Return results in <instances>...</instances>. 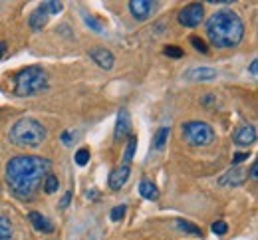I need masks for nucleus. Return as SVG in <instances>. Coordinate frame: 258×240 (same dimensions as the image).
<instances>
[{"instance_id": "32", "label": "nucleus", "mask_w": 258, "mask_h": 240, "mask_svg": "<svg viewBox=\"0 0 258 240\" xmlns=\"http://www.w3.org/2000/svg\"><path fill=\"white\" fill-rule=\"evenodd\" d=\"M72 139H74V131H66L64 135H62V141H64V143H68V145L72 143Z\"/></svg>"}, {"instance_id": "3", "label": "nucleus", "mask_w": 258, "mask_h": 240, "mask_svg": "<svg viewBox=\"0 0 258 240\" xmlns=\"http://www.w3.org/2000/svg\"><path fill=\"white\" fill-rule=\"evenodd\" d=\"M46 127L32 117L18 119L10 129V141L16 147H40L46 141Z\"/></svg>"}, {"instance_id": "26", "label": "nucleus", "mask_w": 258, "mask_h": 240, "mask_svg": "<svg viewBox=\"0 0 258 240\" xmlns=\"http://www.w3.org/2000/svg\"><path fill=\"white\" fill-rule=\"evenodd\" d=\"M213 232L215 234H219V236H223V234H226L228 232V226H226V222L225 220H217V222H213Z\"/></svg>"}, {"instance_id": "20", "label": "nucleus", "mask_w": 258, "mask_h": 240, "mask_svg": "<svg viewBox=\"0 0 258 240\" xmlns=\"http://www.w3.org/2000/svg\"><path fill=\"white\" fill-rule=\"evenodd\" d=\"M58 187H60L58 177H54V175H46V179H44V191H46V195L56 193V191H58Z\"/></svg>"}, {"instance_id": "8", "label": "nucleus", "mask_w": 258, "mask_h": 240, "mask_svg": "<svg viewBox=\"0 0 258 240\" xmlns=\"http://www.w3.org/2000/svg\"><path fill=\"white\" fill-rule=\"evenodd\" d=\"M232 141L236 145H240V147L252 145L256 141V127L254 125H242V127H238L234 131V135H232Z\"/></svg>"}, {"instance_id": "23", "label": "nucleus", "mask_w": 258, "mask_h": 240, "mask_svg": "<svg viewBox=\"0 0 258 240\" xmlns=\"http://www.w3.org/2000/svg\"><path fill=\"white\" fill-rule=\"evenodd\" d=\"M76 163L80 167H84L86 163H90V149H78L76 151Z\"/></svg>"}, {"instance_id": "14", "label": "nucleus", "mask_w": 258, "mask_h": 240, "mask_svg": "<svg viewBox=\"0 0 258 240\" xmlns=\"http://www.w3.org/2000/svg\"><path fill=\"white\" fill-rule=\"evenodd\" d=\"M28 24H30V28H32V30H36V32H40V30H42V28L48 24V14H46V10H44L42 6H38L32 14H30Z\"/></svg>"}, {"instance_id": "25", "label": "nucleus", "mask_w": 258, "mask_h": 240, "mask_svg": "<svg viewBox=\"0 0 258 240\" xmlns=\"http://www.w3.org/2000/svg\"><path fill=\"white\" fill-rule=\"evenodd\" d=\"M165 56H169V58H183V50L179 48V46H165Z\"/></svg>"}, {"instance_id": "11", "label": "nucleus", "mask_w": 258, "mask_h": 240, "mask_svg": "<svg viewBox=\"0 0 258 240\" xmlns=\"http://www.w3.org/2000/svg\"><path fill=\"white\" fill-rule=\"evenodd\" d=\"M127 179H129V165H119L117 169H113V171L109 173L107 185L113 191H121V187L127 183Z\"/></svg>"}, {"instance_id": "10", "label": "nucleus", "mask_w": 258, "mask_h": 240, "mask_svg": "<svg viewBox=\"0 0 258 240\" xmlns=\"http://www.w3.org/2000/svg\"><path fill=\"white\" fill-rule=\"evenodd\" d=\"M217 77V69L209 68V66H197L185 71V79L189 82H209Z\"/></svg>"}, {"instance_id": "18", "label": "nucleus", "mask_w": 258, "mask_h": 240, "mask_svg": "<svg viewBox=\"0 0 258 240\" xmlns=\"http://www.w3.org/2000/svg\"><path fill=\"white\" fill-rule=\"evenodd\" d=\"M169 127L167 125H163L159 127L157 131H155V137H153V147L157 149V151H163L165 149V145H167V139H169Z\"/></svg>"}, {"instance_id": "15", "label": "nucleus", "mask_w": 258, "mask_h": 240, "mask_svg": "<svg viewBox=\"0 0 258 240\" xmlns=\"http://www.w3.org/2000/svg\"><path fill=\"white\" fill-rule=\"evenodd\" d=\"M28 218H30V222H32V226L36 230H40V232H54V224H52L44 214H40V212H30Z\"/></svg>"}, {"instance_id": "22", "label": "nucleus", "mask_w": 258, "mask_h": 240, "mask_svg": "<svg viewBox=\"0 0 258 240\" xmlns=\"http://www.w3.org/2000/svg\"><path fill=\"white\" fill-rule=\"evenodd\" d=\"M42 8L46 10V14H58L64 10V4L56 0H48V2H42Z\"/></svg>"}, {"instance_id": "24", "label": "nucleus", "mask_w": 258, "mask_h": 240, "mask_svg": "<svg viewBox=\"0 0 258 240\" xmlns=\"http://www.w3.org/2000/svg\"><path fill=\"white\" fill-rule=\"evenodd\" d=\"M191 44H193V48L197 50V52H201V54H209V46H207L201 38L193 36V38H191Z\"/></svg>"}, {"instance_id": "12", "label": "nucleus", "mask_w": 258, "mask_h": 240, "mask_svg": "<svg viewBox=\"0 0 258 240\" xmlns=\"http://www.w3.org/2000/svg\"><path fill=\"white\" fill-rule=\"evenodd\" d=\"M131 131V117H129L127 109H121L117 113V121H115V139L127 137Z\"/></svg>"}, {"instance_id": "1", "label": "nucleus", "mask_w": 258, "mask_h": 240, "mask_svg": "<svg viewBox=\"0 0 258 240\" xmlns=\"http://www.w3.org/2000/svg\"><path fill=\"white\" fill-rule=\"evenodd\" d=\"M46 175H50V161L36 155L12 157L6 165V183L20 199H32Z\"/></svg>"}, {"instance_id": "31", "label": "nucleus", "mask_w": 258, "mask_h": 240, "mask_svg": "<svg viewBox=\"0 0 258 240\" xmlns=\"http://www.w3.org/2000/svg\"><path fill=\"white\" fill-rule=\"evenodd\" d=\"M256 175H258V163H252V167H250V173H248V177H250L252 181H256Z\"/></svg>"}, {"instance_id": "2", "label": "nucleus", "mask_w": 258, "mask_h": 240, "mask_svg": "<svg viewBox=\"0 0 258 240\" xmlns=\"http://www.w3.org/2000/svg\"><path fill=\"white\" fill-rule=\"evenodd\" d=\"M207 36L217 48H234L244 36V24L232 10H219L207 20Z\"/></svg>"}, {"instance_id": "9", "label": "nucleus", "mask_w": 258, "mask_h": 240, "mask_svg": "<svg viewBox=\"0 0 258 240\" xmlns=\"http://www.w3.org/2000/svg\"><path fill=\"white\" fill-rule=\"evenodd\" d=\"M90 58L103 69H113V64H115L113 54L109 50H105V48H92L90 50Z\"/></svg>"}, {"instance_id": "27", "label": "nucleus", "mask_w": 258, "mask_h": 240, "mask_svg": "<svg viewBox=\"0 0 258 240\" xmlns=\"http://www.w3.org/2000/svg\"><path fill=\"white\" fill-rule=\"evenodd\" d=\"M125 210H127V206L125 205H119V206H115L113 210H111V220H121L123 216H125Z\"/></svg>"}, {"instance_id": "34", "label": "nucleus", "mask_w": 258, "mask_h": 240, "mask_svg": "<svg viewBox=\"0 0 258 240\" xmlns=\"http://www.w3.org/2000/svg\"><path fill=\"white\" fill-rule=\"evenodd\" d=\"M256 66H258V62L256 60H252V62H250V73H252V75H256Z\"/></svg>"}, {"instance_id": "7", "label": "nucleus", "mask_w": 258, "mask_h": 240, "mask_svg": "<svg viewBox=\"0 0 258 240\" xmlns=\"http://www.w3.org/2000/svg\"><path fill=\"white\" fill-rule=\"evenodd\" d=\"M155 4L157 2H151V0H131L129 2V12H131V16L135 20L143 22V20H147L151 16V12L155 10Z\"/></svg>"}, {"instance_id": "6", "label": "nucleus", "mask_w": 258, "mask_h": 240, "mask_svg": "<svg viewBox=\"0 0 258 240\" xmlns=\"http://www.w3.org/2000/svg\"><path fill=\"white\" fill-rule=\"evenodd\" d=\"M203 16H205L203 4H201V2H191V4H187V6L179 12V24H181V26H187V28H195V26L201 24Z\"/></svg>"}, {"instance_id": "33", "label": "nucleus", "mask_w": 258, "mask_h": 240, "mask_svg": "<svg viewBox=\"0 0 258 240\" xmlns=\"http://www.w3.org/2000/svg\"><path fill=\"white\" fill-rule=\"evenodd\" d=\"M207 4H232V0H207Z\"/></svg>"}, {"instance_id": "21", "label": "nucleus", "mask_w": 258, "mask_h": 240, "mask_svg": "<svg viewBox=\"0 0 258 240\" xmlns=\"http://www.w3.org/2000/svg\"><path fill=\"white\" fill-rule=\"evenodd\" d=\"M135 147H137V137H135V135H129L127 147H125V155H123V165H129V163H131L133 153H135Z\"/></svg>"}, {"instance_id": "16", "label": "nucleus", "mask_w": 258, "mask_h": 240, "mask_svg": "<svg viewBox=\"0 0 258 240\" xmlns=\"http://www.w3.org/2000/svg\"><path fill=\"white\" fill-rule=\"evenodd\" d=\"M139 195H141L143 199H147V201H157V199H159V191H157V187H155L149 179H143V181L139 183Z\"/></svg>"}, {"instance_id": "30", "label": "nucleus", "mask_w": 258, "mask_h": 240, "mask_svg": "<svg viewBox=\"0 0 258 240\" xmlns=\"http://www.w3.org/2000/svg\"><path fill=\"white\" fill-rule=\"evenodd\" d=\"M70 201H72V193L68 191V193H64V197H62V201H60V208H66V206L70 205Z\"/></svg>"}, {"instance_id": "13", "label": "nucleus", "mask_w": 258, "mask_h": 240, "mask_svg": "<svg viewBox=\"0 0 258 240\" xmlns=\"http://www.w3.org/2000/svg\"><path fill=\"white\" fill-rule=\"evenodd\" d=\"M223 187H238V185H242L244 183V171L240 169V167H232L230 171H226L223 177H221V181H219Z\"/></svg>"}, {"instance_id": "28", "label": "nucleus", "mask_w": 258, "mask_h": 240, "mask_svg": "<svg viewBox=\"0 0 258 240\" xmlns=\"http://www.w3.org/2000/svg\"><path fill=\"white\" fill-rule=\"evenodd\" d=\"M84 18H86V24H88V26H92L96 32H101V30H103V26L97 22L94 16H88V14H84Z\"/></svg>"}, {"instance_id": "5", "label": "nucleus", "mask_w": 258, "mask_h": 240, "mask_svg": "<svg viewBox=\"0 0 258 240\" xmlns=\"http://www.w3.org/2000/svg\"><path fill=\"white\" fill-rule=\"evenodd\" d=\"M183 137L193 147H205L215 141V129L205 121H187L183 123Z\"/></svg>"}, {"instance_id": "4", "label": "nucleus", "mask_w": 258, "mask_h": 240, "mask_svg": "<svg viewBox=\"0 0 258 240\" xmlns=\"http://www.w3.org/2000/svg\"><path fill=\"white\" fill-rule=\"evenodd\" d=\"M46 86H48V73L38 66H28V68L20 69L14 77V92L20 98L34 96L46 90Z\"/></svg>"}, {"instance_id": "35", "label": "nucleus", "mask_w": 258, "mask_h": 240, "mask_svg": "<svg viewBox=\"0 0 258 240\" xmlns=\"http://www.w3.org/2000/svg\"><path fill=\"white\" fill-rule=\"evenodd\" d=\"M4 52H6V44H4V42H0V60H2Z\"/></svg>"}, {"instance_id": "17", "label": "nucleus", "mask_w": 258, "mask_h": 240, "mask_svg": "<svg viewBox=\"0 0 258 240\" xmlns=\"http://www.w3.org/2000/svg\"><path fill=\"white\" fill-rule=\"evenodd\" d=\"M175 224H177V228H179L181 232H187V234H193V236H203V230H201L197 224L189 222V220L177 218V220H175Z\"/></svg>"}, {"instance_id": "19", "label": "nucleus", "mask_w": 258, "mask_h": 240, "mask_svg": "<svg viewBox=\"0 0 258 240\" xmlns=\"http://www.w3.org/2000/svg\"><path fill=\"white\" fill-rule=\"evenodd\" d=\"M0 240H12V222L0 214Z\"/></svg>"}, {"instance_id": "29", "label": "nucleus", "mask_w": 258, "mask_h": 240, "mask_svg": "<svg viewBox=\"0 0 258 240\" xmlns=\"http://www.w3.org/2000/svg\"><path fill=\"white\" fill-rule=\"evenodd\" d=\"M248 157H250L248 153H236V155L232 157V165H234V167H238V163H240V161H246Z\"/></svg>"}]
</instances>
